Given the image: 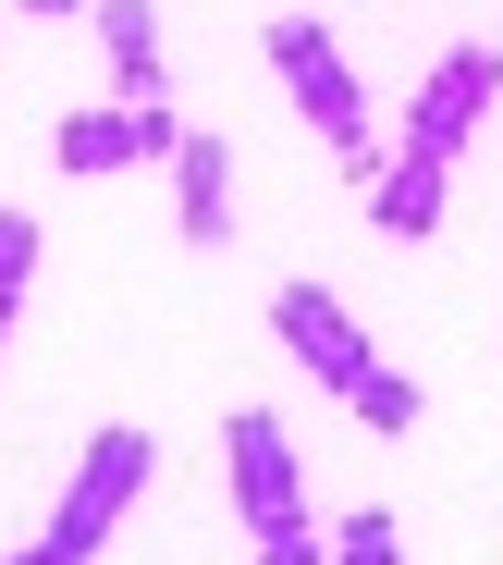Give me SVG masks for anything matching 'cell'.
Returning a JSON list of instances; mask_svg holds the SVG:
<instances>
[{"mask_svg":"<svg viewBox=\"0 0 503 565\" xmlns=\"http://www.w3.org/2000/svg\"><path fill=\"white\" fill-rule=\"evenodd\" d=\"M332 565H406V541H393V516L368 504V516H356V529L332 541Z\"/></svg>","mask_w":503,"mask_h":565,"instance_id":"cell-11","label":"cell"},{"mask_svg":"<svg viewBox=\"0 0 503 565\" xmlns=\"http://www.w3.org/2000/svg\"><path fill=\"white\" fill-rule=\"evenodd\" d=\"M222 455H234V504H246V529H258V541H270V529H308V516H295V504H308V492H295V443H282V418H270V406H234Z\"/></svg>","mask_w":503,"mask_h":565,"instance_id":"cell-4","label":"cell"},{"mask_svg":"<svg viewBox=\"0 0 503 565\" xmlns=\"http://www.w3.org/2000/svg\"><path fill=\"white\" fill-rule=\"evenodd\" d=\"M368 210H381V234H430V222H442V160H430V148H406V160H381V184H368Z\"/></svg>","mask_w":503,"mask_h":565,"instance_id":"cell-8","label":"cell"},{"mask_svg":"<svg viewBox=\"0 0 503 565\" xmlns=\"http://www.w3.org/2000/svg\"><path fill=\"white\" fill-rule=\"evenodd\" d=\"M25 270H38V222H25V210H0V320L25 308Z\"/></svg>","mask_w":503,"mask_h":565,"instance_id":"cell-10","label":"cell"},{"mask_svg":"<svg viewBox=\"0 0 503 565\" xmlns=\"http://www.w3.org/2000/svg\"><path fill=\"white\" fill-rule=\"evenodd\" d=\"M148 467H160V455H148V430H98V443L74 455V480H62V516H50V553H74V565H86L98 541H111V529L136 516V492H148Z\"/></svg>","mask_w":503,"mask_h":565,"instance_id":"cell-3","label":"cell"},{"mask_svg":"<svg viewBox=\"0 0 503 565\" xmlns=\"http://www.w3.org/2000/svg\"><path fill=\"white\" fill-rule=\"evenodd\" d=\"M124 160H148L136 148V111H74L62 124V172H124Z\"/></svg>","mask_w":503,"mask_h":565,"instance_id":"cell-9","label":"cell"},{"mask_svg":"<svg viewBox=\"0 0 503 565\" xmlns=\"http://www.w3.org/2000/svg\"><path fill=\"white\" fill-rule=\"evenodd\" d=\"M491 86H503V50H491V38L442 50V62H430V86H418V111H406V148L454 160V148H467V124L491 111Z\"/></svg>","mask_w":503,"mask_h":565,"instance_id":"cell-5","label":"cell"},{"mask_svg":"<svg viewBox=\"0 0 503 565\" xmlns=\"http://www.w3.org/2000/svg\"><path fill=\"white\" fill-rule=\"evenodd\" d=\"M25 13H74V0H25Z\"/></svg>","mask_w":503,"mask_h":565,"instance_id":"cell-14","label":"cell"},{"mask_svg":"<svg viewBox=\"0 0 503 565\" xmlns=\"http://www.w3.org/2000/svg\"><path fill=\"white\" fill-rule=\"evenodd\" d=\"M98 38H111V86H124V111H148L160 99V25H148V0H98Z\"/></svg>","mask_w":503,"mask_h":565,"instance_id":"cell-7","label":"cell"},{"mask_svg":"<svg viewBox=\"0 0 503 565\" xmlns=\"http://www.w3.org/2000/svg\"><path fill=\"white\" fill-rule=\"evenodd\" d=\"M270 62H282V86H295V111H308V124L344 148V172H356V184H381V160H368V99H356L344 50H332L308 13H282V25H270Z\"/></svg>","mask_w":503,"mask_h":565,"instance_id":"cell-2","label":"cell"},{"mask_svg":"<svg viewBox=\"0 0 503 565\" xmlns=\"http://www.w3.org/2000/svg\"><path fill=\"white\" fill-rule=\"evenodd\" d=\"M13 565H74V553H50V541H25V553H13Z\"/></svg>","mask_w":503,"mask_h":565,"instance_id":"cell-13","label":"cell"},{"mask_svg":"<svg viewBox=\"0 0 503 565\" xmlns=\"http://www.w3.org/2000/svg\"><path fill=\"white\" fill-rule=\"evenodd\" d=\"M172 172H184V246H222L234 234V148L222 136H184Z\"/></svg>","mask_w":503,"mask_h":565,"instance_id":"cell-6","label":"cell"},{"mask_svg":"<svg viewBox=\"0 0 503 565\" xmlns=\"http://www.w3.org/2000/svg\"><path fill=\"white\" fill-rule=\"evenodd\" d=\"M270 332H282L295 356H308V369H320V382H332V394H344V406H356L381 443H393V430H418V382H393V369L368 356V332H356V320L320 296V282H282V296H270Z\"/></svg>","mask_w":503,"mask_h":565,"instance_id":"cell-1","label":"cell"},{"mask_svg":"<svg viewBox=\"0 0 503 565\" xmlns=\"http://www.w3.org/2000/svg\"><path fill=\"white\" fill-rule=\"evenodd\" d=\"M258 565H332V553H320L308 529H270V541H258Z\"/></svg>","mask_w":503,"mask_h":565,"instance_id":"cell-12","label":"cell"}]
</instances>
